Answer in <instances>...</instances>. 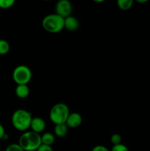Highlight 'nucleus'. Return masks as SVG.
Segmentation results:
<instances>
[{"label":"nucleus","instance_id":"nucleus-1","mask_svg":"<svg viewBox=\"0 0 150 151\" xmlns=\"http://www.w3.org/2000/svg\"><path fill=\"white\" fill-rule=\"evenodd\" d=\"M32 119V116L30 112L25 109H18L12 115L11 122L16 130L25 132L30 128Z\"/></svg>","mask_w":150,"mask_h":151},{"label":"nucleus","instance_id":"nucleus-2","mask_svg":"<svg viewBox=\"0 0 150 151\" xmlns=\"http://www.w3.org/2000/svg\"><path fill=\"white\" fill-rule=\"evenodd\" d=\"M19 145L24 151H36L42 145L41 136L32 131H27L21 134Z\"/></svg>","mask_w":150,"mask_h":151},{"label":"nucleus","instance_id":"nucleus-3","mask_svg":"<svg viewBox=\"0 0 150 151\" xmlns=\"http://www.w3.org/2000/svg\"><path fill=\"white\" fill-rule=\"evenodd\" d=\"M70 114L69 106L63 103L54 105L49 111V119L55 125L66 124L68 116Z\"/></svg>","mask_w":150,"mask_h":151},{"label":"nucleus","instance_id":"nucleus-4","mask_svg":"<svg viewBox=\"0 0 150 151\" xmlns=\"http://www.w3.org/2000/svg\"><path fill=\"white\" fill-rule=\"evenodd\" d=\"M42 27L47 32L57 33L64 28V19L56 13L49 14L43 19Z\"/></svg>","mask_w":150,"mask_h":151},{"label":"nucleus","instance_id":"nucleus-5","mask_svg":"<svg viewBox=\"0 0 150 151\" xmlns=\"http://www.w3.org/2000/svg\"><path fill=\"white\" fill-rule=\"evenodd\" d=\"M32 78V71L26 65H19L13 72V79L17 85H27Z\"/></svg>","mask_w":150,"mask_h":151},{"label":"nucleus","instance_id":"nucleus-6","mask_svg":"<svg viewBox=\"0 0 150 151\" xmlns=\"http://www.w3.org/2000/svg\"><path fill=\"white\" fill-rule=\"evenodd\" d=\"M72 12V4L69 0H60L56 3L55 13L65 19L71 16Z\"/></svg>","mask_w":150,"mask_h":151},{"label":"nucleus","instance_id":"nucleus-7","mask_svg":"<svg viewBox=\"0 0 150 151\" xmlns=\"http://www.w3.org/2000/svg\"><path fill=\"white\" fill-rule=\"evenodd\" d=\"M82 122V116H81L80 114L77 112H73V113H70L69 116H68L66 124L69 128H76L80 126Z\"/></svg>","mask_w":150,"mask_h":151},{"label":"nucleus","instance_id":"nucleus-8","mask_svg":"<svg viewBox=\"0 0 150 151\" xmlns=\"http://www.w3.org/2000/svg\"><path fill=\"white\" fill-rule=\"evenodd\" d=\"M31 131L37 134H41L45 130L46 122L44 119L39 116H35L32 117V122L30 125Z\"/></svg>","mask_w":150,"mask_h":151},{"label":"nucleus","instance_id":"nucleus-9","mask_svg":"<svg viewBox=\"0 0 150 151\" xmlns=\"http://www.w3.org/2000/svg\"><path fill=\"white\" fill-rule=\"evenodd\" d=\"M79 27V22L77 19L74 16H70L67 18L64 19V28H66L67 30L73 32L76 30Z\"/></svg>","mask_w":150,"mask_h":151},{"label":"nucleus","instance_id":"nucleus-10","mask_svg":"<svg viewBox=\"0 0 150 151\" xmlns=\"http://www.w3.org/2000/svg\"><path fill=\"white\" fill-rule=\"evenodd\" d=\"M15 92L19 98L25 99L29 96V88L27 85H17Z\"/></svg>","mask_w":150,"mask_h":151},{"label":"nucleus","instance_id":"nucleus-11","mask_svg":"<svg viewBox=\"0 0 150 151\" xmlns=\"http://www.w3.org/2000/svg\"><path fill=\"white\" fill-rule=\"evenodd\" d=\"M68 128L66 124H60V125H55L54 126V135L57 136L59 138H63L66 137L68 133Z\"/></svg>","mask_w":150,"mask_h":151},{"label":"nucleus","instance_id":"nucleus-12","mask_svg":"<svg viewBox=\"0 0 150 151\" xmlns=\"http://www.w3.org/2000/svg\"><path fill=\"white\" fill-rule=\"evenodd\" d=\"M54 141H55V137H54V134H51V133H44L41 136V142H42V144L51 146L54 144Z\"/></svg>","mask_w":150,"mask_h":151},{"label":"nucleus","instance_id":"nucleus-13","mask_svg":"<svg viewBox=\"0 0 150 151\" xmlns=\"http://www.w3.org/2000/svg\"><path fill=\"white\" fill-rule=\"evenodd\" d=\"M134 1L132 0H118V7L122 10H129L132 7Z\"/></svg>","mask_w":150,"mask_h":151},{"label":"nucleus","instance_id":"nucleus-14","mask_svg":"<svg viewBox=\"0 0 150 151\" xmlns=\"http://www.w3.org/2000/svg\"><path fill=\"white\" fill-rule=\"evenodd\" d=\"M10 50V46L8 41L4 39H0V55H4L9 52Z\"/></svg>","mask_w":150,"mask_h":151},{"label":"nucleus","instance_id":"nucleus-15","mask_svg":"<svg viewBox=\"0 0 150 151\" xmlns=\"http://www.w3.org/2000/svg\"><path fill=\"white\" fill-rule=\"evenodd\" d=\"M15 4L14 0H0V8L8 9Z\"/></svg>","mask_w":150,"mask_h":151},{"label":"nucleus","instance_id":"nucleus-16","mask_svg":"<svg viewBox=\"0 0 150 151\" xmlns=\"http://www.w3.org/2000/svg\"><path fill=\"white\" fill-rule=\"evenodd\" d=\"M122 138L121 137L120 134H113L110 137V141H111L112 144L113 145H119L121 143Z\"/></svg>","mask_w":150,"mask_h":151},{"label":"nucleus","instance_id":"nucleus-17","mask_svg":"<svg viewBox=\"0 0 150 151\" xmlns=\"http://www.w3.org/2000/svg\"><path fill=\"white\" fill-rule=\"evenodd\" d=\"M5 151H24L22 149V147L20 145L16 143H13V144L9 145L6 148Z\"/></svg>","mask_w":150,"mask_h":151},{"label":"nucleus","instance_id":"nucleus-18","mask_svg":"<svg viewBox=\"0 0 150 151\" xmlns=\"http://www.w3.org/2000/svg\"><path fill=\"white\" fill-rule=\"evenodd\" d=\"M110 151H129V149L125 145L121 143L119 145H113Z\"/></svg>","mask_w":150,"mask_h":151},{"label":"nucleus","instance_id":"nucleus-19","mask_svg":"<svg viewBox=\"0 0 150 151\" xmlns=\"http://www.w3.org/2000/svg\"><path fill=\"white\" fill-rule=\"evenodd\" d=\"M36 151H54L51 146L46 145L42 144Z\"/></svg>","mask_w":150,"mask_h":151},{"label":"nucleus","instance_id":"nucleus-20","mask_svg":"<svg viewBox=\"0 0 150 151\" xmlns=\"http://www.w3.org/2000/svg\"><path fill=\"white\" fill-rule=\"evenodd\" d=\"M91 151H110V150H109L107 147H105V146L99 145H96L95 146V147H93L92 150Z\"/></svg>","mask_w":150,"mask_h":151},{"label":"nucleus","instance_id":"nucleus-21","mask_svg":"<svg viewBox=\"0 0 150 151\" xmlns=\"http://www.w3.org/2000/svg\"><path fill=\"white\" fill-rule=\"evenodd\" d=\"M5 135H6V133H5V130H4V126L0 123V139H3Z\"/></svg>","mask_w":150,"mask_h":151},{"label":"nucleus","instance_id":"nucleus-22","mask_svg":"<svg viewBox=\"0 0 150 151\" xmlns=\"http://www.w3.org/2000/svg\"><path fill=\"white\" fill-rule=\"evenodd\" d=\"M138 3H145V2H147L146 0H144V1H137Z\"/></svg>","mask_w":150,"mask_h":151},{"label":"nucleus","instance_id":"nucleus-23","mask_svg":"<svg viewBox=\"0 0 150 151\" xmlns=\"http://www.w3.org/2000/svg\"><path fill=\"white\" fill-rule=\"evenodd\" d=\"M0 151H5V150H0Z\"/></svg>","mask_w":150,"mask_h":151}]
</instances>
